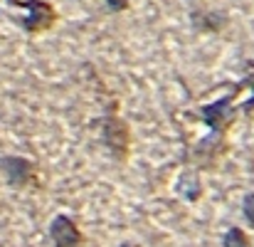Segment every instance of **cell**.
<instances>
[{"mask_svg": "<svg viewBox=\"0 0 254 247\" xmlns=\"http://www.w3.org/2000/svg\"><path fill=\"white\" fill-rule=\"evenodd\" d=\"M237 91H240V86H235V91H232L230 96L217 99L215 104H207V106H202V109H200L202 121L212 129V141H215V144H220V146H222V136H225L227 126H230V124H232V119H235L232 99H235V94H237Z\"/></svg>", "mask_w": 254, "mask_h": 247, "instance_id": "obj_1", "label": "cell"}, {"mask_svg": "<svg viewBox=\"0 0 254 247\" xmlns=\"http://www.w3.org/2000/svg\"><path fill=\"white\" fill-rule=\"evenodd\" d=\"M101 141L116 161H126L128 149H131V134H128V126H126L124 119L106 116L101 121Z\"/></svg>", "mask_w": 254, "mask_h": 247, "instance_id": "obj_2", "label": "cell"}, {"mask_svg": "<svg viewBox=\"0 0 254 247\" xmlns=\"http://www.w3.org/2000/svg\"><path fill=\"white\" fill-rule=\"evenodd\" d=\"M10 2L27 10V15L17 17V25L22 30H27V32H42V30L52 27V22L57 17L55 7L50 2H45V0H10Z\"/></svg>", "mask_w": 254, "mask_h": 247, "instance_id": "obj_3", "label": "cell"}, {"mask_svg": "<svg viewBox=\"0 0 254 247\" xmlns=\"http://www.w3.org/2000/svg\"><path fill=\"white\" fill-rule=\"evenodd\" d=\"M50 238H52V245L55 247H82L84 243V235L82 230L77 228V223L67 215H57L50 225Z\"/></svg>", "mask_w": 254, "mask_h": 247, "instance_id": "obj_4", "label": "cell"}, {"mask_svg": "<svg viewBox=\"0 0 254 247\" xmlns=\"http://www.w3.org/2000/svg\"><path fill=\"white\" fill-rule=\"evenodd\" d=\"M0 170L5 173V178H7V183L12 188H25L35 178L32 164L27 159H22V156H2L0 159Z\"/></svg>", "mask_w": 254, "mask_h": 247, "instance_id": "obj_5", "label": "cell"}, {"mask_svg": "<svg viewBox=\"0 0 254 247\" xmlns=\"http://www.w3.org/2000/svg\"><path fill=\"white\" fill-rule=\"evenodd\" d=\"M222 247H252L250 245V238L242 228H230L225 235H222Z\"/></svg>", "mask_w": 254, "mask_h": 247, "instance_id": "obj_6", "label": "cell"}, {"mask_svg": "<svg viewBox=\"0 0 254 247\" xmlns=\"http://www.w3.org/2000/svg\"><path fill=\"white\" fill-rule=\"evenodd\" d=\"M242 215H245L247 225L254 230V190L252 193H247V195H245V200H242Z\"/></svg>", "mask_w": 254, "mask_h": 247, "instance_id": "obj_7", "label": "cell"}, {"mask_svg": "<svg viewBox=\"0 0 254 247\" xmlns=\"http://www.w3.org/2000/svg\"><path fill=\"white\" fill-rule=\"evenodd\" d=\"M106 5H109L114 12H121V10L128 7V0H106Z\"/></svg>", "mask_w": 254, "mask_h": 247, "instance_id": "obj_8", "label": "cell"}]
</instances>
